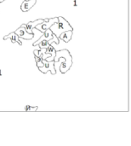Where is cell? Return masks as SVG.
Here are the masks:
<instances>
[{"mask_svg":"<svg viewBox=\"0 0 131 146\" xmlns=\"http://www.w3.org/2000/svg\"><path fill=\"white\" fill-rule=\"evenodd\" d=\"M58 59L62 60V63L60 66V71L62 74L66 73L72 65V57L70 54V52L67 50H61L56 51L55 56L54 59V62L56 63L58 62Z\"/></svg>","mask_w":131,"mask_h":146,"instance_id":"1","label":"cell"},{"mask_svg":"<svg viewBox=\"0 0 131 146\" xmlns=\"http://www.w3.org/2000/svg\"><path fill=\"white\" fill-rule=\"evenodd\" d=\"M50 30L53 32L54 35L57 38L60 37L61 33H62L65 31H68V30H73L72 26L70 25V23L62 16H59L58 17V21L54 23L51 27H50Z\"/></svg>","mask_w":131,"mask_h":146,"instance_id":"2","label":"cell"},{"mask_svg":"<svg viewBox=\"0 0 131 146\" xmlns=\"http://www.w3.org/2000/svg\"><path fill=\"white\" fill-rule=\"evenodd\" d=\"M57 21H58V17H54V18H50V19H46V20H44L43 22L38 24L34 28H36L37 30H38V31H40V32H42V33H43L46 29L50 28V27H51L54 23H55V22H57Z\"/></svg>","mask_w":131,"mask_h":146,"instance_id":"3","label":"cell"},{"mask_svg":"<svg viewBox=\"0 0 131 146\" xmlns=\"http://www.w3.org/2000/svg\"><path fill=\"white\" fill-rule=\"evenodd\" d=\"M42 62H43V65H42L41 68H38L42 73L46 74L47 72L50 71V73L52 74H56V71H55V65H54V62H47L46 60H43V59H42Z\"/></svg>","mask_w":131,"mask_h":146,"instance_id":"4","label":"cell"},{"mask_svg":"<svg viewBox=\"0 0 131 146\" xmlns=\"http://www.w3.org/2000/svg\"><path fill=\"white\" fill-rule=\"evenodd\" d=\"M19 38H23V39H26V40H29V39H32L33 37H34V33H28L26 30V27L24 25H21L17 30H15L14 32Z\"/></svg>","mask_w":131,"mask_h":146,"instance_id":"5","label":"cell"},{"mask_svg":"<svg viewBox=\"0 0 131 146\" xmlns=\"http://www.w3.org/2000/svg\"><path fill=\"white\" fill-rule=\"evenodd\" d=\"M57 38V37H55V35H54V33H53V32L50 30V28H48V29H46L44 32H43V35L38 40V41H36V42H34L33 44H32V45L33 46H36V45H38V43L41 41V40H47V41H50V40H52V39H54V38Z\"/></svg>","mask_w":131,"mask_h":146,"instance_id":"6","label":"cell"},{"mask_svg":"<svg viewBox=\"0 0 131 146\" xmlns=\"http://www.w3.org/2000/svg\"><path fill=\"white\" fill-rule=\"evenodd\" d=\"M43 21H44L43 19H38V20H36V21H30V22L26 23V24L24 25V26H25L26 30V32H27L28 33H32V29H33L38 24L42 23V22H43Z\"/></svg>","mask_w":131,"mask_h":146,"instance_id":"7","label":"cell"},{"mask_svg":"<svg viewBox=\"0 0 131 146\" xmlns=\"http://www.w3.org/2000/svg\"><path fill=\"white\" fill-rule=\"evenodd\" d=\"M36 2L37 0H25L20 5V9L23 12H26L36 4Z\"/></svg>","mask_w":131,"mask_h":146,"instance_id":"8","label":"cell"},{"mask_svg":"<svg viewBox=\"0 0 131 146\" xmlns=\"http://www.w3.org/2000/svg\"><path fill=\"white\" fill-rule=\"evenodd\" d=\"M72 36V30H68V31H65L62 33H61V35L58 38L61 39L65 43H68L71 40Z\"/></svg>","mask_w":131,"mask_h":146,"instance_id":"9","label":"cell"},{"mask_svg":"<svg viewBox=\"0 0 131 146\" xmlns=\"http://www.w3.org/2000/svg\"><path fill=\"white\" fill-rule=\"evenodd\" d=\"M8 38H9L13 44L17 43V44H19L20 45H21V44H22V43L18 39V38H19L18 35H17L14 32V33H10L9 34H8V35H6V36H4V37H3V39H4V40H6V39H8Z\"/></svg>","mask_w":131,"mask_h":146,"instance_id":"10","label":"cell"},{"mask_svg":"<svg viewBox=\"0 0 131 146\" xmlns=\"http://www.w3.org/2000/svg\"><path fill=\"white\" fill-rule=\"evenodd\" d=\"M49 44H51L49 43V41H47V40H41V41L38 43V45H39L40 49H46Z\"/></svg>","mask_w":131,"mask_h":146,"instance_id":"11","label":"cell"},{"mask_svg":"<svg viewBox=\"0 0 131 146\" xmlns=\"http://www.w3.org/2000/svg\"><path fill=\"white\" fill-rule=\"evenodd\" d=\"M38 110V106H34V107H32V106H29V105H26L25 107V110H29V111H34V110Z\"/></svg>","mask_w":131,"mask_h":146,"instance_id":"12","label":"cell"},{"mask_svg":"<svg viewBox=\"0 0 131 146\" xmlns=\"http://www.w3.org/2000/svg\"><path fill=\"white\" fill-rule=\"evenodd\" d=\"M3 1H5V0H0V3H3Z\"/></svg>","mask_w":131,"mask_h":146,"instance_id":"13","label":"cell"}]
</instances>
